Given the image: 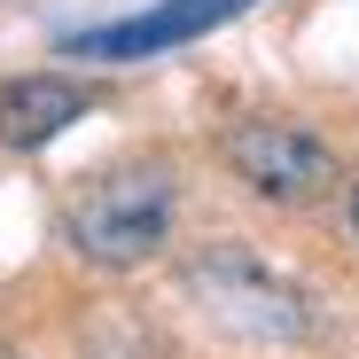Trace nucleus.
Wrapping results in <instances>:
<instances>
[{"label":"nucleus","mask_w":359,"mask_h":359,"mask_svg":"<svg viewBox=\"0 0 359 359\" xmlns=\"http://www.w3.org/2000/svg\"><path fill=\"white\" fill-rule=\"evenodd\" d=\"M188 305L226 328V336H250V344H297V336H313V305H305V289L281 281L266 258H250L243 243H211L188 258Z\"/></svg>","instance_id":"2"},{"label":"nucleus","mask_w":359,"mask_h":359,"mask_svg":"<svg viewBox=\"0 0 359 359\" xmlns=\"http://www.w3.org/2000/svg\"><path fill=\"white\" fill-rule=\"evenodd\" d=\"M344 219H351V234H359V180H351V196H344Z\"/></svg>","instance_id":"6"},{"label":"nucleus","mask_w":359,"mask_h":359,"mask_svg":"<svg viewBox=\"0 0 359 359\" xmlns=\"http://www.w3.org/2000/svg\"><path fill=\"white\" fill-rule=\"evenodd\" d=\"M0 359H16V351H8V344H0Z\"/></svg>","instance_id":"7"},{"label":"nucleus","mask_w":359,"mask_h":359,"mask_svg":"<svg viewBox=\"0 0 359 359\" xmlns=\"http://www.w3.org/2000/svg\"><path fill=\"white\" fill-rule=\"evenodd\" d=\"M79 117H86V86H79V79H63V71H24V79L0 86V149L32 156V149H47V141H63Z\"/></svg>","instance_id":"5"},{"label":"nucleus","mask_w":359,"mask_h":359,"mask_svg":"<svg viewBox=\"0 0 359 359\" xmlns=\"http://www.w3.org/2000/svg\"><path fill=\"white\" fill-rule=\"evenodd\" d=\"M243 8H258V0H156V8H141V16L71 32L63 47L71 55H94V63H149V55H172V47L219 32L226 16H243Z\"/></svg>","instance_id":"4"},{"label":"nucleus","mask_w":359,"mask_h":359,"mask_svg":"<svg viewBox=\"0 0 359 359\" xmlns=\"http://www.w3.org/2000/svg\"><path fill=\"white\" fill-rule=\"evenodd\" d=\"M172 211H180V172L141 156V164H117V172L86 180L71 196L63 243L86 266H102V273H133V266H149L172 243Z\"/></svg>","instance_id":"1"},{"label":"nucleus","mask_w":359,"mask_h":359,"mask_svg":"<svg viewBox=\"0 0 359 359\" xmlns=\"http://www.w3.org/2000/svg\"><path fill=\"white\" fill-rule=\"evenodd\" d=\"M219 149H226V172L243 180L258 203H281V211H305V203L344 188V156L320 133L289 126V117H243Z\"/></svg>","instance_id":"3"}]
</instances>
